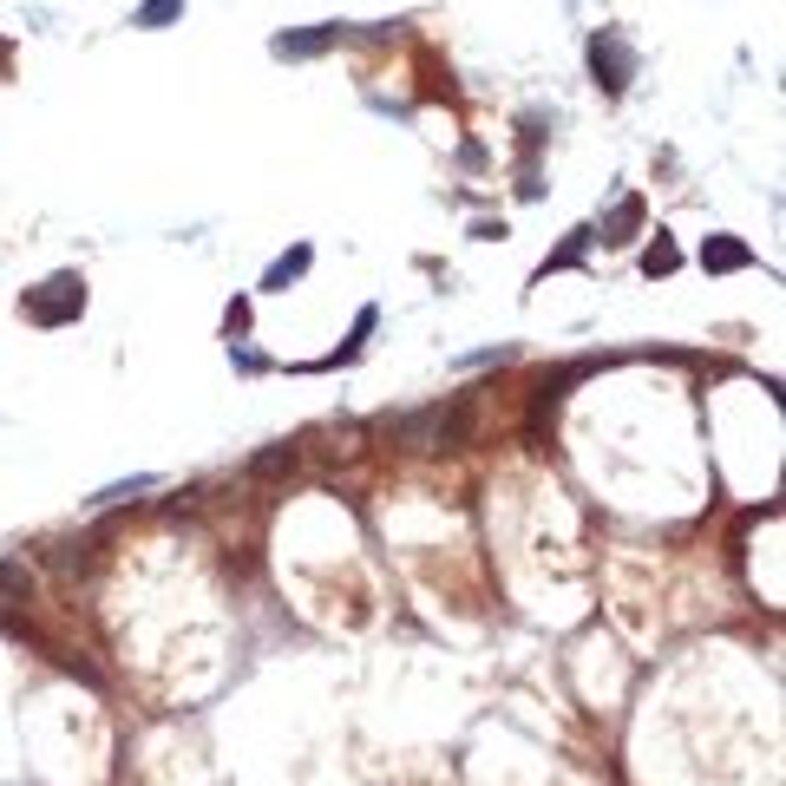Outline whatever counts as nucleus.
Listing matches in <instances>:
<instances>
[{
	"label": "nucleus",
	"mask_w": 786,
	"mask_h": 786,
	"mask_svg": "<svg viewBox=\"0 0 786 786\" xmlns=\"http://www.w3.org/2000/svg\"><path fill=\"white\" fill-rule=\"evenodd\" d=\"M79 308H86V282H79V276H53V282H40V289L21 295V315L40 321V328H60V321H73Z\"/></svg>",
	"instance_id": "f257e3e1"
},
{
	"label": "nucleus",
	"mask_w": 786,
	"mask_h": 786,
	"mask_svg": "<svg viewBox=\"0 0 786 786\" xmlns=\"http://www.w3.org/2000/svg\"><path fill=\"white\" fill-rule=\"evenodd\" d=\"M590 73H597L604 92H623V86L636 79V53H630V40H623V34H597V40H590Z\"/></svg>",
	"instance_id": "f03ea898"
},
{
	"label": "nucleus",
	"mask_w": 786,
	"mask_h": 786,
	"mask_svg": "<svg viewBox=\"0 0 786 786\" xmlns=\"http://www.w3.org/2000/svg\"><path fill=\"white\" fill-rule=\"evenodd\" d=\"M341 40V27H315V34H276V60H315Z\"/></svg>",
	"instance_id": "7ed1b4c3"
},
{
	"label": "nucleus",
	"mask_w": 786,
	"mask_h": 786,
	"mask_svg": "<svg viewBox=\"0 0 786 786\" xmlns=\"http://www.w3.org/2000/svg\"><path fill=\"white\" fill-rule=\"evenodd\" d=\"M308 263H315V250H308V243H295L289 256H276V263H269V276H263V289H269V295H282L289 282H302V276H308Z\"/></svg>",
	"instance_id": "20e7f679"
},
{
	"label": "nucleus",
	"mask_w": 786,
	"mask_h": 786,
	"mask_svg": "<svg viewBox=\"0 0 786 786\" xmlns=\"http://www.w3.org/2000/svg\"><path fill=\"white\" fill-rule=\"evenodd\" d=\"M747 263H753V250L734 243V237H708L701 243V269H747Z\"/></svg>",
	"instance_id": "39448f33"
},
{
	"label": "nucleus",
	"mask_w": 786,
	"mask_h": 786,
	"mask_svg": "<svg viewBox=\"0 0 786 786\" xmlns=\"http://www.w3.org/2000/svg\"><path fill=\"white\" fill-rule=\"evenodd\" d=\"M643 224V196H623V204L604 217V243H630V230Z\"/></svg>",
	"instance_id": "423d86ee"
},
{
	"label": "nucleus",
	"mask_w": 786,
	"mask_h": 786,
	"mask_svg": "<svg viewBox=\"0 0 786 786\" xmlns=\"http://www.w3.org/2000/svg\"><path fill=\"white\" fill-rule=\"evenodd\" d=\"M373 321H380V308H360V315H354V334H347V341H341V347H334L321 367H341V360H354V354H360V341L373 334Z\"/></svg>",
	"instance_id": "0eeeda50"
},
{
	"label": "nucleus",
	"mask_w": 786,
	"mask_h": 786,
	"mask_svg": "<svg viewBox=\"0 0 786 786\" xmlns=\"http://www.w3.org/2000/svg\"><path fill=\"white\" fill-rule=\"evenodd\" d=\"M170 21H183V0H144L131 14V27H170Z\"/></svg>",
	"instance_id": "6e6552de"
},
{
	"label": "nucleus",
	"mask_w": 786,
	"mask_h": 786,
	"mask_svg": "<svg viewBox=\"0 0 786 786\" xmlns=\"http://www.w3.org/2000/svg\"><path fill=\"white\" fill-rule=\"evenodd\" d=\"M643 269H649V276H675V269H682V250H675L669 237H656L649 256H643Z\"/></svg>",
	"instance_id": "1a4fd4ad"
},
{
	"label": "nucleus",
	"mask_w": 786,
	"mask_h": 786,
	"mask_svg": "<svg viewBox=\"0 0 786 786\" xmlns=\"http://www.w3.org/2000/svg\"><path fill=\"white\" fill-rule=\"evenodd\" d=\"M151 485H157V479H151V472H138V479H118V485H105L92 505H125V498H138V492H151Z\"/></svg>",
	"instance_id": "9d476101"
},
{
	"label": "nucleus",
	"mask_w": 786,
	"mask_h": 786,
	"mask_svg": "<svg viewBox=\"0 0 786 786\" xmlns=\"http://www.w3.org/2000/svg\"><path fill=\"white\" fill-rule=\"evenodd\" d=\"M230 360H237L243 373H256V367H263V354H256V347H237V341H230Z\"/></svg>",
	"instance_id": "9b49d317"
},
{
	"label": "nucleus",
	"mask_w": 786,
	"mask_h": 786,
	"mask_svg": "<svg viewBox=\"0 0 786 786\" xmlns=\"http://www.w3.org/2000/svg\"><path fill=\"white\" fill-rule=\"evenodd\" d=\"M224 321H230V334H243V328H250V302H230V315H224Z\"/></svg>",
	"instance_id": "f8f14e48"
},
{
	"label": "nucleus",
	"mask_w": 786,
	"mask_h": 786,
	"mask_svg": "<svg viewBox=\"0 0 786 786\" xmlns=\"http://www.w3.org/2000/svg\"><path fill=\"white\" fill-rule=\"evenodd\" d=\"M0 66H8V40H0Z\"/></svg>",
	"instance_id": "ddd939ff"
}]
</instances>
